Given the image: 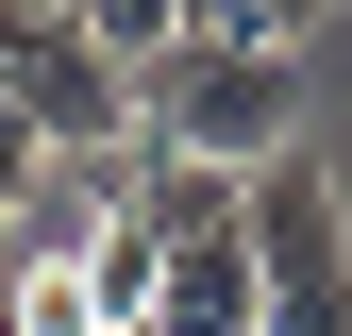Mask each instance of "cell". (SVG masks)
Listing matches in <instances>:
<instances>
[{"instance_id":"6da1fadb","label":"cell","mask_w":352,"mask_h":336,"mask_svg":"<svg viewBox=\"0 0 352 336\" xmlns=\"http://www.w3.org/2000/svg\"><path fill=\"white\" fill-rule=\"evenodd\" d=\"M135 135H151V168L252 185V168L302 151V51H218V34H185L168 67H135Z\"/></svg>"},{"instance_id":"7a4b0ae2","label":"cell","mask_w":352,"mask_h":336,"mask_svg":"<svg viewBox=\"0 0 352 336\" xmlns=\"http://www.w3.org/2000/svg\"><path fill=\"white\" fill-rule=\"evenodd\" d=\"M0 101H17L34 151H118L135 135V67L84 17H51V0H0Z\"/></svg>"},{"instance_id":"3957f363","label":"cell","mask_w":352,"mask_h":336,"mask_svg":"<svg viewBox=\"0 0 352 336\" xmlns=\"http://www.w3.org/2000/svg\"><path fill=\"white\" fill-rule=\"evenodd\" d=\"M252 269H269V336H352V202L319 151L252 168Z\"/></svg>"},{"instance_id":"277c9868","label":"cell","mask_w":352,"mask_h":336,"mask_svg":"<svg viewBox=\"0 0 352 336\" xmlns=\"http://www.w3.org/2000/svg\"><path fill=\"white\" fill-rule=\"evenodd\" d=\"M151 303H168V252H151L135 202H101V219H84V319H101V336H151Z\"/></svg>"},{"instance_id":"5b68a950","label":"cell","mask_w":352,"mask_h":336,"mask_svg":"<svg viewBox=\"0 0 352 336\" xmlns=\"http://www.w3.org/2000/svg\"><path fill=\"white\" fill-rule=\"evenodd\" d=\"M185 34H218V51H302L319 0H185Z\"/></svg>"},{"instance_id":"8992f818","label":"cell","mask_w":352,"mask_h":336,"mask_svg":"<svg viewBox=\"0 0 352 336\" xmlns=\"http://www.w3.org/2000/svg\"><path fill=\"white\" fill-rule=\"evenodd\" d=\"M84 34H101L118 67H168L185 51V0H84Z\"/></svg>"},{"instance_id":"52a82bcc","label":"cell","mask_w":352,"mask_h":336,"mask_svg":"<svg viewBox=\"0 0 352 336\" xmlns=\"http://www.w3.org/2000/svg\"><path fill=\"white\" fill-rule=\"evenodd\" d=\"M34 185H51V151H34V135H17V101H0V219H17Z\"/></svg>"}]
</instances>
